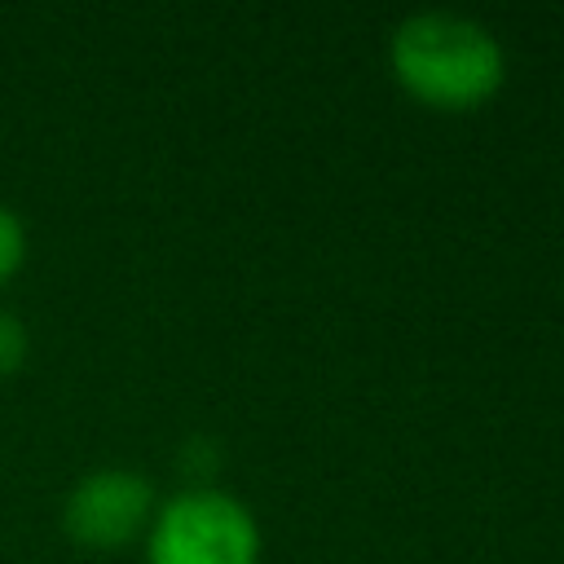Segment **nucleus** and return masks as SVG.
Segmentation results:
<instances>
[{"instance_id": "nucleus-1", "label": "nucleus", "mask_w": 564, "mask_h": 564, "mask_svg": "<svg viewBox=\"0 0 564 564\" xmlns=\"http://www.w3.org/2000/svg\"><path fill=\"white\" fill-rule=\"evenodd\" d=\"M392 66L414 93L463 106L502 79V48L467 13L419 9L392 31Z\"/></svg>"}, {"instance_id": "nucleus-3", "label": "nucleus", "mask_w": 564, "mask_h": 564, "mask_svg": "<svg viewBox=\"0 0 564 564\" xmlns=\"http://www.w3.org/2000/svg\"><path fill=\"white\" fill-rule=\"evenodd\" d=\"M154 507V489L137 471H97L75 485L66 498V529L84 546H119L128 542Z\"/></svg>"}, {"instance_id": "nucleus-5", "label": "nucleus", "mask_w": 564, "mask_h": 564, "mask_svg": "<svg viewBox=\"0 0 564 564\" xmlns=\"http://www.w3.org/2000/svg\"><path fill=\"white\" fill-rule=\"evenodd\" d=\"M22 352H26V335H22V326L0 308V375H9V370L22 361Z\"/></svg>"}, {"instance_id": "nucleus-2", "label": "nucleus", "mask_w": 564, "mask_h": 564, "mask_svg": "<svg viewBox=\"0 0 564 564\" xmlns=\"http://www.w3.org/2000/svg\"><path fill=\"white\" fill-rule=\"evenodd\" d=\"M256 520L216 489L176 494L150 529V564H251Z\"/></svg>"}, {"instance_id": "nucleus-4", "label": "nucleus", "mask_w": 564, "mask_h": 564, "mask_svg": "<svg viewBox=\"0 0 564 564\" xmlns=\"http://www.w3.org/2000/svg\"><path fill=\"white\" fill-rule=\"evenodd\" d=\"M22 251H26V234H22V220L0 207V282L22 264Z\"/></svg>"}]
</instances>
